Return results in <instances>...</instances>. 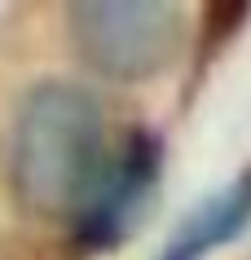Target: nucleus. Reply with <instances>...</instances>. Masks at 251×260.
Wrapping results in <instances>:
<instances>
[{
	"label": "nucleus",
	"instance_id": "20e7f679",
	"mask_svg": "<svg viewBox=\"0 0 251 260\" xmlns=\"http://www.w3.org/2000/svg\"><path fill=\"white\" fill-rule=\"evenodd\" d=\"M247 225H251V172H242L238 181L207 194L198 207H190L154 260H207L216 247L242 238Z\"/></svg>",
	"mask_w": 251,
	"mask_h": 260
},
{
	"label": "nucleus",
	"instance_id": "f257e3e1",
	"mask_svg": "<svg viewBox=\"0 0 251 260\" xmlns=\"http://www.w3.org/2000/svg\"><path fill=\"white\" fill-rule=\"evenodd\" d=\"M101 102L80 84L49 80L31 88L14 119V190L40 216H80L106 164Z\"/></svg>",
	"mask_w": 251,
	"mask_h": 260
},
{
	"label": "nucleus",
	"instance_id": "f03ea898",
	"mask_svg": "<svg viewBox=\"0 0 251 260\" xmlns=\"http://www.w3.org/2000/svg\"><path fill=\"white\" fill-rule=\"evenodd\" d=\"M75 53L119 84L172 67L185 40V9L172 0H80L66 9Z\"/></svg>",
	"mask_w": 251,
	"mask_h": 260
},
{
	"label": "nucleus",
	"instance_id": "7ed1b4c3",
	"mask_svg": "<svg viewBox=\"0 0 251 260\" xmlns=\"http://www.w3.org/2000/svg\"><path fill=\"white\" fill-rule=\"evenodd\" d=\"M163 168V150L150 133H132L115 154H106L97 185L88 190L80 216V234L88 243H115L119 234L132 230V220L141 216V207L150 203L154 181Z\"/></svg>",
	"mask_w": 251,
	"mask_h": 260
}]
</instances>
